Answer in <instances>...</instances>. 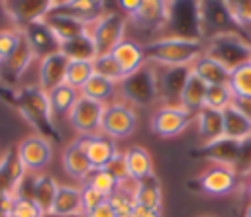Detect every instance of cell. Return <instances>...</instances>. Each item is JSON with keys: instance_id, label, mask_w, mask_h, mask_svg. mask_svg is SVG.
<instances>
[{"instance_id": "obj_24", "label": "cell", "mask_w": 251, "mask_h": 217, "mask_svg": "<svg viewBox=\"0 0 251 217\" xmlns=\"http://www.w3.org/2000/svg\"><path fill=\"white\" fill-rule=\"evenodd\" d=\"M24 35H25V39H27V43H29L33 55L37 57V61H39L41 57H45V55H49V53L61 49L59 41L55 39L53 31L47 27L45 22H37V23L27 25V27L24 29Z\"/></svg>"}, {"instance_id": "obj_25", "label": "cell", "mask_w": 251, "mask_h": 217, "mask_svg": "<svg viewBox=\"0 0 251 217\" xmlns=\"http://www.w3.org/2000/svg\"><path fill=\"white\" fill-rule=\"evenodd\" d=\"M57 188H59V182L53 176H49V174H31V190H29L27 197H31L35 201V205L43 211L45 217H49V213H51Z\"/></svg>"}, {"instance_id": "obj_2", "label": "cell", "mask_w": 251, "mask_h": 217, "mask_svg": "<svg viewBox=\"0 0 251 217\" xmlns=\"http://www.w3.org/2000/svg\"><path fill=\"white\" fill-rule=\"evenodd\" d=\"M204 43H206L204 55H208L214 61H218L220 65H224L229 72L251 61V43L235 29L216 33V35L208 37Z\"/></svg>"}, {"instance_id": "obj_31", "label": "cell", "mask_w": 251, "mask_h": 217, "mask_svg": "<svg viewBox=\"0 0 251 217\" xmlns=\"http://www.w3.org/2000/svg\"><path fill=\"white\" fill-rule=\"evenodd\" d=\"M116 94H118V84H114L98 74H92L90 80L80 88V96H84L92 102H98L102 106L110 104Z\"/></svg>"}, {"instance_id": "obj_5", "label": "cell", "mask_w": 251, "mask_h": 217, "mask_svg": "<svg viewBox=\"0 0 251 217\" xmlns=\"http://www.w3.org/2000/svg\"><path fill=\"white\" fill-rule=\"evenodd\" d=\"M137 129V111L129 104L122 100H114L104 106L102 111V123H100V135L120 141L127 139Z\"/></svg>"}, {"instance_id": "obj_23", "label": "cell", "mask_w": 251, "mask_h": 217, "mask_svg": "<svg viewBox=\"0 0 251 217\" xmlns=\"http://www.w3.org/2000/svg\"><path fill=\"white\" fill-rule=\"evenodd\" d=\"M112 57L120 65V68L124 72V78L137 72L145 65V55H143L141 43H137L133 39H127V37L116 45V49L112 51Z\"/></svg>"}, {"instance_id": "obj_18", "label": "cell", "mask_w": 251, "mask_h": 217, "mask_svg": "<svg viewBox=\"0 0 251 217\" xmlns=\"http://www.w3.org/2000/svg\"><path fill=\"white\" fill-rule=\"evenodd\" d=\"M37 61V57L33 55L24 31H22V39H20V45L18 49L12 53L10 59H6L2 65H0V80H6L10 84H20L24 74L27 72V68Z\"/></svg>"}, {"instance_id": "obj_40", "label": "cell", "mask_w": 251, "mask_h": 217, "mask_svg": "<svg viewBox=\"0 0 251 217\" xmlns=\"http://www.w3.org/2000/svg\"><path fill=\"white\" fill-rule=\"evenodd\" d=\"M229 18L235 27H251V0L245 2H226Z\"/></svg>"}, {"instance_id": "obj_28", "label": "cell", "mask_w": 251, "mask_h": 217, "mask_svg": "<svg viewBox=\"0 0 251 217\" xmlns=\"http://www.w3.org/2000/svg\"><path fill=\"white\" fill-rule=\"evenodd\" d=\"M55 6L75 18H78L80 22L92 25L102 14H106V2H92V0H63V2H55Z\"/></svg>"}, {"instance_id": "obj_32", "label": "cell", "mask_w": 251, "mask_h": 217, "mask_svg": "<svg viewBox=\"0 0 251 217\" xmlns=\"http://www.w3.org/2000/svg\"><path fill=\"white\" fill-rule=\"evenodd\" d=\"M92 74H94L92 61H88V59H69L67 72H65V84H69L71 88L80 92V88L90 80Z\"/></svg>"}, {"instance_id": "obj_19", "label": "cell", "mask_w": 251, "mask_h": 217, "mask_svg": "<svg viewBox=\"0 0 251 217\" xmlns=\"http://www.w3.org/2000/svg\"><path fill=\"white\" fill-rule=\"evenodd\" d=\"M124 156H126V166H127V174H129V180L133 184L137 182H143V180H149L155 176V164H153V156L151 152L141 147V145H131L124 151Z\"/></svg>"}, {"instance_id": "obj_22", "label": "cell", "mask_w": 251, "mask_h": 217, "mask_svg": "<svg viewBox=\"0 0 251 217\" xmlns=\"http://www.w3.org/2000/svg\"><path fill=\"white\" fill-rule=\"evenodd\" d=\"M61 164H63V170H65L75 182H78V186H82L84 180H86V178L90 176V172H92V166H90L86 154H84L82 149L75 143V139L63 149Z\"/></svg>"}, {"instance_id": "obj_45", "label": "cell", "mask_w": 251, "mask_h": 217, "mask_svg": "<svg viewBox=\"0 0 251 217\" xmlns=\"http://www.w3.org/2000/svg\"><path fill=\"white\" fill-rule=\"evenodd\" d=\"M243 217H251V201L247 203V207H245V211H243Z\"/></svg>"}, {"instance_id": "obj_16", "label": "cell", "mask_w": 251, "mask_h": 217, "mask_svg": "<svg viewBox=\"0 0 251 217\" xmlns=\"http://www.w3.org/2000/svg\"><path fill=\"white\" fill-rule=\"evenodd\" d=\"M75 143L82 149L86 154L92 170H102L106 164L120 152L116 147V141L104 137V135H90V137H75Z\"/></svg>"}, {"instance_id": "obj_38", "label": "cell", "mask_w": 251, "mask_h": 217, "mask_svg": "<svg viewBox=\"0 0 251 217\" xmlns=\"http://www.w3.org/2000/svg\"><path fill=\"white\" fill-rule=\"evenodd\" d=\"M22 39V31L8 25V27H0V65L12 57V53L18 49Z\"/></svg>"}, {"instance_id": "obj_20", "label": "cell", "mask_w": 251, "mask_h": 217, "mask_svg": "<svg viewBox=\"0 0 251 217\" xmlns=\"http://www.w3.org/2000/svg\"><path fill=\"white\" fill-rule=\"evenodd\" d=\"M194 123L200 139V149H208L222 139V111L202 108L194 113Z\"/></svg>"}, {"instance_id": "obj_9", "label": "cell", "mask_w": 251, "mask_h": 217, "mask_svg": "<svg viewBox=\"0 0 251 217\" xmlns=\"http://www.w3.org/2000/svg\"><path fill=\"white\" fill-rule=\"evenodd\" d=\"M196 16V37L208 39L216 33L233 29V22L227 12L226 2H196L194 4Z\"/></svg>"}, {"instance_id": "obj_1", "label": "cell", "mask_w": 251, "mask_h": 217, "mask_svg": "<svg viewBox=\"0 0 251 217\" xmlns=\"http://www.w3.org/2000/svg\"><path fill=\"white\" fill-rule=\"evenodd\" d=\"M145 63L157 66H186L190 68L192 63L204 55V39L196 35H159L141 45Z\"/></svg>"}, {"instance_id": "obj_29", "label": "cell", "mask_w": 251, "mask_h": 217, "mask_svg": "<svg viewBox=\"0 0 251 217\" xmlns=\"http://www.w3.org/2000/svg\"><path fill=\"white\" fill-rule=\"evenodd\" d=\"M190 70H192L194 74H198L208 86H214V84H227V78H229V70H227L224 65H220L218 61H214L212 57H208V55L198 57V59L192 63Z\"/></svg>"}, {"instance_id": "obj_33", "label": "cell", "mask_w": 251, "mask_h": 217, "mask_svg": "<svg viewBox=\"0 0 251 217\" xmlns=\"http://www.w3.org/2000/svg\"><path fill=\"white\" fill-rule=\"evenodd\" d=\"M233 100H251V61L233 68L227 78Z\"/></svg>"}, {"instance_id": "obj_3", "label": "cell", "mask_w": 251, "mask_h": 217, "mask_svg": "<svg viewBox=\"0 0 251 217\" xmlns=\"http://www.w3.org/2000/svg\"><path fill=\"white\" fill-rule=\"evenodd\" d=\"M118 96L122 102L135 106H151L159 102V86H157V66L145 63L137 72L126 76L118 84Z\"/></svg>"}, {"instance_id": "obj_4", "label": "cell", "mask_w": 251, "mask_h": 217, "mask_svg": "<svg viewBox=\"0 0 251 217\" xmlns=\"http://www.w3.org/2000/svg\"><path fill=\"white\" fill-rule=\"evenodd\" d=\"M126 29H127V20L120 12L102 14L88 29V39L94 49V59L112 53L116 45L126 39Z\"/></svg>"}, {"instance_id": "obj_7", "label": "cell", "mask_w": 251, "mask_h": 217, "mask_svg": "<svg viewBox=\"0 0 251 217\" xmlns=\"http://www.w3.org/2000/svg\"><path fill=\"white\" fill-rule=\"evenodd\" d=\"M192 121H194V115L184 108L161 104L149 117V129L153 135L161 139H176L188 129Z\"/></svg>"}, {"instance_id": "obj_49", "label": "cell", "mask_w": 251, "mask_h": 217, "mask_svg": "<svg viewBox=\"0 0 251 217\" xmlns=\"http://www.w3.org/2000/svg\"><path fill=\"white\" fill-rule=\"evenodd\" d=\"M80 217H86V215H80Z\"/></svg>"}, {"instance_id": "obj_39", "label": "cell", "mask_w": 251, "mask_h": 217, "mask_svg": "<svg viewBox=\"0 0 251 217\" xmlns=\"http://www.w3.org/2000/svg\"><path fill=\"white\" fill-rule=\"evenodd\" d=\"M120 188H127V184H133L129 180V174H127V166H126V156H124V151H120L104 168Z\"/></svg>"}, {"instance_id": "obj_41", "label": "cell", "mask_w": 251, "mask_h": 217, "mask_svg": "<svg viewBox=\"0 0 251 217\" xmlns=\"http://www.w3.org/2000/svg\"><path fill=\"white\" fill-rule=\"evenodd\" d=\"M106 197H102L98 192H94L92 188L88 186H80V201H82V215L84 213H90L96 205H100Z\"/></svg>"}, {"instance_id": "obj_36", "label": "cell", "mask_w": 251, "mask_h": 217, "mask_svg": "<svg viewBox=\"0 0 251 217\" xmlns=\"http://www.w3.org/2000/svg\"><path fill=\"white\" fill-rule=\"evenodd\" d=\"M233 102V94L229 90L227 84H214V86H208L206 90V100H204V108H210V109H218L222 111L226 106H229Z\"/></svg>"}, {"instance_id": "obj_37", "label": "cell", "mask_w": 251, "mask_h": 217, "mask_svg": "<svg viewBox=\"0 0 251 217\" xmlns=\"http://www.w3.org/2000/svg\"><path fill=\"white\" fill-rule=\"evenodd\" d=\"M10 217H45L35 201L24 194H16L10 203Z\"/></svg>"}, {"instance_id": "obj_30", "label": "cell", "mask_w": 251, "mask_h": 217, "mask_svg": "<svg viewBox=\"0 0 251 217\" xmlns=\"http://www.w3.org/2000/svg\"><path fill=\"white\" fill-rule=\"evenodd\" d=\"M78 96H80V92L71 88L69 84H61V86L53 88L51 92H47L51 117H65L67 119V115L73 109V106L78 100Z\"/></svg>"}, {"instance_id": "obj_14", "label": "cell", "mask_w": 251, "mask_h": 217, "mask_svg": "<svg viewBox=\"0 0 251 217\" xmlns=\"http://www.w3.org/2000/svg\"><path fill=\"white\" fill-rule=\"evenodd\" d=\"M67 65H69V57L61 49L41 57L37 61V86L47 94L53 88L65 84Z\"/></svg>"}, {"instance_id": "obj_48", "label": "cell", "mask_w": 251, "mask_h": 217, "mask_svg": "<svg viewBox=\"0 0 251 217\" xmlns=\"http://www.w3.org/2000/svg\"><path fill=\"white\" fill-rule=\"evenodd\" d=\"M200 217H214V215H200Z\"/></svg>"}, {"instance_id": "obj_43", "label": "cell", "mask_w": 251, "mask_h": 217, "mask_svg": "<svg viewBox=\"0 0 251 217\" xmlns=\"http://www.w3.org/2000/svg\"><path fill=\"white\" fill-rule=\"evenodd\" d=\"M129 217H163V211H155V209L133 203L131 209H129Z\"/></svg>"}, {"instance_id": "obj_34", "label": "cell", "mask_w": 251, "mask_h": 217, "mask_svg": "<svg viewBox=\"0 0 251 217\" xmlns=\"http://www.w3.org/2000/svg\"><path fill=\"white\" fill-rule=\"evenodd\" d=\"M92 66H94V74L114 82V84H120L124 80V72L120 68V65L116 63V59L112 57V53L108 55H102V57H96L92 61Z\"/></svg>"}, {"instance_id": "obj_46", "label": "cell", "mask_w": 251, "mask_h": 217, "mask_svg": "<svg viewBox=\"0 0 251 217\" xmlns=\"http://www.w3.org/2000/svg\"><path fill=\"white\" fill-rule=\"evenodd\" d=\"M247 170H249V174H251V158H249V162H247Z\"/></svg>"}, {"instance_id": "obj_21", "label": "cell", "mask_w": 251, "mask_h": 217, "mask_svg": "<svg viewBox=\"0 0 251 217\" xmlns=\"http://www.w3.org/2000/svg\"><path fill=\"white\" fill-rule=\"evenodd\" d=\"M51 217H80L82 201H80V186L59 184L55 201L51 207Z\"/></svg>"}, {"instance_id": "obj_8", "label": "cell", "mask_w": 251, "mask_h": 217, "mask_svg": "<svg viewBox=\"0 0 251 217\" xmlns=\"http://www.w3.org/2000/svg\"><path fill=\"white\" fill-rule=\"evenodd\" d=\"M173 2L141 0L139 8L127 18V25H133L145 33H161L173 22Z\"/></svg>"}, {"instance_id": "obj_44", "label": "cell", "mask_w": 251, "mask_h": 217, "mask_svg": "<svg viewBox=\"0 0 251 217\" xmlns=\"http://www.w3.org/2000/svg\"><path fill=\"white\" fill-rule=\"evenodd\" d=\"M245 194L251 197V174H249V178L245 180Z\"/></svg>"}, {"instance_id": "obj_42", "label": "cell", "mask_w": 251, "mask_h": 217, "mask_svg": "<svg viewBox=\"0 0 251 217\" xmlns=\"http://www.w3.org/2000/svg\"><path fill=\"white\" fill-rule=\"evenodd\" d=\"M86 217H116V213H114V209H112V205L108 203V199H104L100 205H96L90 213H84Z\"/></svg>"}, {"instance_id": "obj_47", "label": "cell", "mask_w": 251, "mask_h": 217, "mask_svg": "<svg viewBox=\"0 0 251 217\" xmlns=\"http://www.w3.org/2000/svg\"><path fill=\"white\" fill-rule=\"evenodd\" d=\"M116 217H129V215H116Z\"/></svg>"}, {"instance_id": "obj_6", "label": "cell", "mask_w": 251, "mask_h": 217, "mask_svg": "<svg viewBox=\"0 0 251 217\" xmlns=\"http://www.w3.org/2000/svg\"><path fill=\"white\" fill-rule=\"evenodd\" d=\"M16 154L25 174L43 172L53 160V145L45 135L29 133L16 145Z\"/></svg>"}, {"instance_id": "obj_27", "label": "cell", "mask_w": 251, "mask_h": 217, "mask_svg": "<svg viewBox=\"0 0 251 217\" xmlns=\"http://www.w3.org/2000/svg\"><path fill=\"white\" fill-rule=\"evenodd\" d=\"M131 201L155 211H163V188L157 176L131 186Z\"/></svg>"}, {"instance_id": "obj_12", "label": "cell", "mask_w": 251, "mask_h": 217, "mask_svg": "<svg viewBox=\"0 0 251 217\" xmlns=\"http://www.w3.org/2000/svg\"><path fill=\"white\" fill-rule=\"evenodd\" d=\"M102 111L104 106L98 102H92L84 96H78L73 109L67 115V121L71 129L76 133V137H90L100 135V123H102Z\"/></svg>"}, {"instance_id": "obj_26", "label": "cell", "mask_w": 251, "mask_h": 217, "mask_svg": "<svg viewBox=\"0 0 251 217\" xmlns=\"http://www.w3.org/2000/svg\"><path fill=\"white\" fill-rule=\"evenodd\" d=\"M206 90H208V84L198 74H194L192 70H188V76H186L184 86H182L180 96H178V106L184 108L186 111H190L194 115L196 111H200L204 108Z\"/></svg>"}, {"instance_id": "obj_10", "label": "cell", "mask_w": 251, "mask_h": 217, "mask_svg": "<svg viewBox=\"0 0 251 217\" xmlns=\"http://www.w3.org/2000/svg\"><path fill=\"white\" fill-rule=\"evenodd\" d=\"M196 184H198L200 192H204L206 195H212V197H227L239 186L237 168H231V166H226V164H218V162H210L198 174Z\"/></svg>"}, {"instance_id": "obj_13", "label": "cell", "mask_w": 251, "mask_h": 217, "mask_svg": "<svg viewBox=\"0 0 251 217\" xmlns=\"http://www.w3.org/2000/svg\"><path fill=\"white\" fill-rule=\"evenodd\" d=\"M47 23V27L53 31L55 39L59 41V45H65V43H71L75 39H80V37H88V29L90 25L80 22L78 18L59 10L53 2L51 6V12L47 14V18L43 20Z\"/></svg>"}, {"instance_id": "obj_17", "label": "cell", "mask_w": 251, "mask_h": 217, "mask_svg": "<svg viewBox=\"0 0 251 217\" xmlns=\"http://www.w3.org/2000/svg\"><path fill=\"white\" fill-rule=\"evenodd\" d=\"M157 66V65H155ZM186 66H157L159 102L165 106H178V96L188 76Z\"/></svg>"}, {"instance_id": "obj_35", "label": "cell", "mask_w": 251, "mask_h": 217, "mask_svg": "<svg viewBox=\"0 0 251 217\" xmlns=\"http://www.w3.org/2000/svg\"><path fill=\"white\" fill-rule=\"evenodd\" d=\"M82 186H88V188H92L94 192H98L102 197H110L120 186L116 184V180L102 168V170H92L90 172V176L84 180V184Z\"/></svg>"}, {"instance_id": "obj_15", "label": "cell", "mask_w": 251, "mask_h": 217, "mask_svg": "<svg viewBox=\"0 0 251 217\" xmlns=\"http://www.w3.org/2000/svg\"><path fill=\"white\" fill-rule=\"evenodd\" d=\"M222 139L233 143L251 141V115L245 113L235 102L222 109Z\"/></svg>"}, {"instance_id": "obj_11", "label": "cell", "mask_w": 251, "mask_h": 217, "mask_svg": "<svg viewBox=\"0 0 251 217\" xmlns=\"http://www.w3.org/2000/svg\"><path fill=\"white\" fill-rule=\"evenodd\" d=\"M51 0H18V2H0L2 14L8 18L10 25L24 31L27 25L43 22L51 12Z\"/></svg>"}]
</instances>
